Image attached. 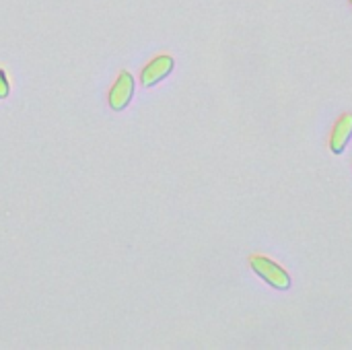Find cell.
Instances as JSON below:
<instances>
[{
    "mask_svg": "<svg viewBox=\"0 0 352 350\" xmlns=\"http://www.w3.org/2000/svg\"><path fill=\"white\" fill-rule=\"evenodd\" d=\"M250 266H252V270H254L264 283H268L272 289H276V291H287V289L291 287V276H289V272H287L283 266H278L276 262H272L270 258H266V256H252V258H250Z\"/></svg>",
    "mask_w": 352,
    "mask_h": 350,
    "instance_id": "6da1fadb",
    "label": "cell"
},
{
    "mask_svg": "<svg viewBox=\"0 0 352 350\" xmlns=\"http://www.w3.org/2000/svg\"><path fill=\"white\" fill-rule=\"evenodd\" d=\"M134 76L128 72V70H122L120 76L116 78L113 87L109 89V95H107V101H109V107L113 111H122L128 107V103L132 101L134 97Z\"/></svg>",
    "mask_w": 352,
    "mask_h": 350,
    "instance_id": "7a4b0ae2",
    "label": "cell"
},
{
    "mask_svg": "<svg viewBox=\"0 0 352 350\" xmlns=\"http://www.w3.org/2000/svg\"><path fill=\"white\" fill-rule=\"evenodd\" d=\"M173 66H175V60L169 56V54H161L157 58H153L140 72V83L142 87H155L159 85L161 80H165L171 72H173Z\"/></svg>",
    "mask_w": 352,
    "mask_h": 350,
    "instance_id": "3957f363",
    "label": "cell"
},
{
    "mask_svg": "<svg viewBox=\"0 0 352 350\" xmlns=\"http://www.w3.org/2000/svg\"><path fill=\"white\" fill-rule=\"evenodd\" d=\"M352 136V113H344L338 118V122L334 124L332 136H330V149L334 155L344 153V149L349 146Z\"/></svg>",
    "mask_w": 352,
    "mask_h": 350,
    "instance_id": "277c9868",
    "label": "cell"
},
{
    "mask_svg": "<svg viewBox=\"0 0 352 350\" xmlns=\"http://www.w3.org/2000/svg\"><path fill=\"white\" fill-rule=\"evenodd\" d=\"M8 95H10V83H8L6 72L0 68V99H6Z\"/></svg>",
    "mask_w": 352,
    "mask_h": 350,
    "instance_id": "5b68a950",
    "label": "cell"
},
{
    "mask_svg": "<svg viewBox=\"0 0 352 350\" xmlns=\"http://www.w3.org/2000/svg\"><path fill=\"white\" fill-rule=\"evenodd\" d=\"M351 4H352V0H351Z\"/></svg>",
    "mask_w": 352,
    "mask_h": 350,
    "instance_id": "8992f818",
    "label": "cell"
}]
</instances>
